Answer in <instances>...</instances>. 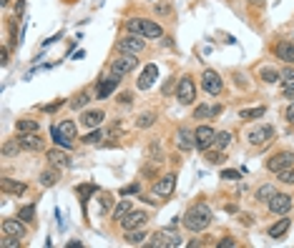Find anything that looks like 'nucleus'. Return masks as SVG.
Returning a JSON list of instances; mask_svg holds the SVG:
<instances>
[{"label": "nucleus", "mask_w": 294, "mask_h": 248, "mask_svg": "<svg viewBox=\"0 0 294 248\" xmlns=\"http://www.w3.org/2000/svg\"><path fill=\"white\" fill-rule=\"evenodd\" d=\"M212 208H209L206 203H196V205H191V208L186 211V216H184V225L191 233H201V231H206L209 228V223H212Z\"/></svg>", "instance_id": "obj_1"}, {"label": "nucleus", "mask_w": 294, "mask_h": 248, "mask_svg": "<svg viewBox=\"0 0 294 248\" xmlns=\"http://www.w3.org/2000/svg\"><path fill=\"white\" fill-rule=\"evenodd\" d=\"M176 98H179V103H181V106H191V103H194V98H196V86H194V78L184 75V78L179 80V86H176Z\"/></svg>", "instance_id": "obj_2"}, {"label": "nucleus", "mask_w": 294, "mask_h": 248, "mask_svg": "<svg viewBox=\"0 0 294 248\" xmlns=\"http://www.w3.org/2000/svg\"><path fill=\"white\" fill-rule=\"evenodd\" d=\"M289 165H294V153L292 151H279L267 160V171L269 173H282V171L289 168Z\"/></svg>", "instance_id": "obj_3"}, {"label": "nucleus", "mask_w": 294, "mask_h": 248, "mask_svg": "<svg viewBox=\"0 0 294 248\" xmlns=\"http://www.w3.org/2000/svg\"><path fill=\"white\" fill-rule=\"evenodd\" d=\"M136 66H138V60H136L134 55L121 53V58H113V60H111V73H113V75H118V78H123L126 73L136 70Z\"/></svg>", "instance_id": "obj_4"}, {"label": "nucleus", "mask_w": 294, "mask_h": 248, "mask_svg": "<svg viewBox=\"0 0 294 248\" xmlns=\"http://www.w3.org/2000/svg\"><path fill=\"white\" fill-rule=\"evenodd\" d=\"M143 48H146V40H143V35H136V33H131V35H126V38L118 40V53L138 55Z\"/></svg>", "instance_id": "obj_5"}, {"label": "nucleus", "mask_w": 294, "mask_h": 248, "mask_svg": "<svg viewBox=\"0 0 294 248\" xmlns=\"http://www.w3.org/2000/svg\"><path fill=\"white\" fill-rule=\"evenodd\" d=\"M194 140H196V148H199V151H206V148L214 146L216 131H214L212 126H199V128L194 131Z\"/></svg>", "instance_id": "obj_6"}, {"label": "nucleus", "mask_w": 294, "mask_h": 248, "mask_svg": "<svg viewBox=\"0 0 294 248\" xmlns=\"http://www.w3.org/2000/svg\"><path fill=\"white\" fill-rule=\"evenodd\" d=\"M269 211L274 213V216H287L289 211H292V196H287V193H274L269 198Z\"/></svg>", "instance_id": "obj_7"}, {"label": "nucleus", "mask_w": 294, "mask_h": 248, "mask_svg": "<svg viewBox=\"0 0 294 248\" xmlns=\"http://www.w3.org/2000/svg\"><path fill=\"white\" fill-rule=\"evenodd\" d=\"M201 88H204L209 95H219L221 88H224L219 73H216V70H204V75H201Z\"/></svg>", "instance_id": "obj_8"}, {"label": "nucleus", "mask_w": 294, "mask_h": 248, "mask_svg": "<svg viewBox=\"0 0 294 248\" xmlns=\"http://www.w3.org/2000/svg\"><path fill=\"white\" fill-rule=\"evenodd\" d=\"M146 223H149V213H143V211H131L129 216L121 218V228H123V231H136V228H143Z\"/></svg>", "instance_id": "obj_9"}, {"label": "nucleus", "mask_w": 294, "mask_h": 248, "mask_svg": "<svg viewBox=\"0 0 294 248\" xmlns=\"http://www.w3.org/2000/svg\"><path fill=\"white\" fill-rule=\"evenodd\" d=\"M174 188H176V176H174V173H166L163 178H159V180L154 183V196L166 198V196L174 193Z\"/></svg>", "instance_id": "obj_10"}, {"label": "nucleus", "mask_w": 294, "mask_h": 248, "mask_svg": "<svg viewBox=\"0 0 294 248\" xmlns=\"http://www.w3.org/2000/svg\"><path fill=\"white\" fill-rule=\"evenodd\" d=\"M156 241H154V246H161V248H174V246H181V236L179 233H174L171 228H161V231H156V236H154Z\"/></svg>", "instance_id": "obj_11"}, {"label": "nucleus", "mask_w": 294, "mask_h": 248, "mask_svg": "<svg viewBox=\"0 0 294 248\" xmlns=\"http://www.w3.org/2000/svg\"><path fill=\"white\" fill-rule=\"evenodd\" d=\"M271 138H274V128L271 126H259L254 131H249V143L251 146H267Z\"/></svg>", "instance_id": "obj_12"}, {"label": "nucleus", "mask_w": 294, "mask_h": 248, "mask_svg": "<svg viewBox=\"0 0 294 248\" xmlns=\"http://www.w3.org/2000/svg\"><path fill=\"white\" fill-rule=\"evenodd\" d=\"M159 78V66H154V63H149L143 68V73L138 75V80H136V88L138 90H149L151 86H154V80Z\"/></svg>", "instance_id": "obj_13"}, {"label": "nucleus", "mask_w": 294, "mask_h": 248, "mask_svg": "<svg viewBox=\"0 0 294 248\" xmlns=\"http://www.w3.org/2000/svg\"><path fill=\"white\" fill-rule=\"evenodd\" d=\"M26 233H28L26 221H20V218H5V221H3V236H18V238H23Z\"/></svg>", "instance_id": "obj_14"}, {"label": "nucleus", "mask_w": 294, "mask_h": 248, "mask_svg": "<svg viewBox=\"0 0 294 248\" xmlns=\"http://www.w3.org/2000/svg\"><path fill=\"white\" fill-rule=\"evenodd\" d=\"M118 80H121V78H118V75H113V73H111V78L98 80V83H96V93H98V98H101V100H103V98H108V95L116 90Z\"/></svg>", "instance_id": "obj_15"}, {"label": "nucleus", "mask_w": 294, "mask_h": 248, "mask_svg": "<svg viewBox=\"0 0 294 248\" xmlns=\"http://www.w3.org/2000/svg\"><path fill=\"white\" fill-rule=\"evenodd\" d=\"M176 148L179 151H191V148H196V140H194V133L191 131H186V128H179L176 131Z\"/></svg>", "instance_id": "obj_16"}, {"label": "nucleus", "mask_w": 294, "mask_h": 248, "mask_svg": "<svg viewBox=\"0 0 294 248\" xmlns=\"http://www.w3.org/2000/svg\"><path fill=\"white\" fill-rule=\"evenodd\" d=\"M274 55L282 58L287 66H294V43H287V40H279L274 45Z\"/></svg>", "instance_id": "obj_17"}, {"label": "nucleus", "mask_w": 294, "mask_h": 248, "mask_svg": "<svg viewBox=\"0 0 294 248\" xmlns=\"http://www.w3.org/2000/svg\"><path fill=\"white\" fill-rule=\"evenodd\" d=\"M103 118H106V113H103V111H86V113L80 115V123L86 128H98L101 123H103Z\"/></svg>", "instance_id": "obj_18"}, {"label": "nucleus", "mask_w": 294, "mask_h": 248, "mask_svg": "<svg viewBox=\"0 0 294 248\" xmlns=\"http://www.w3.org/2000/svg\"><path fill=\"white\" fill-rule=\"evenodd\" d=\"M20 146L28 151H40L43 148V138L38 133H20Z\"/></svg>", "instance_id": "obj_19"}, {"label": "nucleus", "mask_w": 294, "mask_h": 248, "mask_svg": "<svg viewBox=\"0 0 294 248\" xmlns=\"http://www.w3.org/2000/svg\"><path fill=\"white\" fill-rule=\"evenodd\" d=\"M141 35H143V38H154V40H159V38H163V30H161L159 23H154V20H143Z\"/></svg>", "instance_id": "obj_20"}, {"label": "nucleus", "mask_w": 294, "mask_h": 248, "mask_svg": "<svg viewBox=\"0 0 294 248\" xmlns=\"http://www.w3.org/2000/svg\"><path fill=\"white\" fill-rule=\"evenodd\" d=\"M48 160H51L53 165H60V168H68V165H71V156H68L66 151H58V148L48 151Z\"/></svg>", "instance_id": "obj_21"}, {"label": "nucleus", "mask_w": 294, "mask_h": 248, "mask_svg": "<svg viewBox=\"0 0 294 248\" xmlns=\"http://www.w3.org/2000/svg\"><path fill=\"white\" fill-rule=\"evenodd\" d=\"M289 225H292V223H289V218H284V216H282L274 225H269V231H267V233H269V238H282V236L289 231Z\"/></svg>", "instance_id": "obj_22"}, {"label": "nucleus", "mask_w": 294, "mask_h": 248, "mask_svg": "<svg viewBox=\"0 0 294 248\" xmlns=\"http://www.w3.org/2000/svg\"><path fill=\"white\" fill-rule=\"evenodd\" d=\"M15 128H18V133H38L40 131V123L33 120V118H26V120H18Z\"/></svg>", "instance_id": "obj_23"}, {"label": "nucleus", "mask_w": 294, "mask_h": 248, "mask_svg": "<svg viewBox=\"0 0 294 248\" xmlns=\"http://www.w3.org/2000/svg\"><path fill=\"white\" fill-rule=\"evenodd\" d=\"M264 113H267V108H264V106H257V108H244V111H239V118L249 123V120H257V118H262Z\"/></svg>", "instance_id": "obj_24"}, {"label": "nucleus", "mask_w": 294, "mask_h": 248, "mask_svg": "<svg viewBox=\"0 0 294 248\" xmlns=\"http://www.w3.org/2000/svg\"><path fill=\"white\" fill-rule=\"evenodd\" d=\"M3 191L5 193H15V196H20L26 191V183H20V180H10V178H5L3 180Z\"/></svg>", "instance_id": "obj_25"}, {"label": "nucleus", "mask_w": 294, "mask_h": 248, "mask_svg": "<svg viewBox=\"0 0 294 248\" xmlns=\"http://www.w3.org/2000/svg\"><path fill=\"white\" fill-rule=\"evenodd\" d=\"M55 128H58V133H60L63 138H68V140L76 135V123H73V120H63V123H58Z\"/></svg>", "instance_id": "obj_26"}, {"label": "nucleus", "mask_w": 294, "mask_h": 248, "mask_svg": "<svg viewBox=\"0 0 294 248\" xmlns=\"http://www.w3.org/2000/svg\"><path fill=\"white\" fill-rule=\"evenodd\" d=\"M134 211V205H131V201H121L116 208H113V218L118 221V218H123V216H129Z\"/></svg>", "instance_id": "obj_27"}, {"label": "nucleus", "mask_w": 294, "mask_h": 248, "mask_svg": "<svg viewBox=\"0 0 294 248\" xmlns=\"http://www.w3.org/2000/svg\"><path fill=\"white\" fill-rule=\"evenodd\" d=\"M103 138H106V133H103L101 128H96V131H91V133H88L86 138H80V140L86 143V146H96V143H101Z\"/></svg>", "instance_id": "obj_28"}, {"label": "nucleus", "mask_w": 294, "mask_h": 248, "mask_svg": "<svg viewBox=\"0 0 294 248\" xmlns=\"http://www.w3.org/2000/svg\"><path fill=\"white\" fill-rule=\"evenodd\" d=\"M58 183V171H43L40 173V185H46V188H51V185Z\"/></svg>", "instance_id": "obj_29"}, {"label": "nucleus", "mask_w": 294, "mask_h": 248, "mask_svg": "<svg viewBox=\"0 0 294 248\" xmlns=\"http://www.w3.org/2000/svg\"><path fill=\"white\" fill-rule=\"evenodd\" d=\"M274 193H277V191H274V185H269V183H267V185H262V188L257 191V201H262V203H269V198L274 196Z\"/></svg>", "instance_id": "obj_30"}, {"label": "nucleus", "mask_w": 294, "mask_h": 248, "mask_svg": "<svg viewBox=\"0 0 294 248\" xmlns=\"http://www.w3.org/2000/svg\"><path fill=\"white\" fill-rule=\"evenodd\" d=\"M76 193H78L83 201H88V196H91V193H98V188H96V185H91V183H83V185H76Z\"/></svg>", "instance_id": "obj_31"}, {"label": "nucleus", "mask_w": 294, "mask_h": 248, "mask_svg": "<svg viewBox=\"0 0 294 248\" xmlns=\"http://www.w3.org/2000/svg\"><path fill=\"white\" fill-rule=\"evenodd\" d=\"M143 238H146V233H143L141 228H136V231H126V243H131V246L143 243Z\"/></svg>", "instance_id": "obj_32"}, {"label": "nucleus", "mask_w": 294, "mask_h": 248, "mask_svg": "<svg viewBox=\"0 0 294 248\" xmlns=\"http://www.w3.org/2000/svg\"><path fill=\"white\" fill-rule=\"evenodd\" d=\"M229 143H232V133H226V131H221V133H216V140H214V146L219 148V151H224Z\"/></svg>", "instance_id": "obj_33"}, {"label": "nucleus", "mask_w": 294, "mask_h": 248, "mask_svg": "<svg viewBox=\"0 0 294 248\" xmlns=\"http://www.w3.org/2000/svg\"><path fill=\"white\" fill-rule=\"evenodd\" d=\"M262 80L264 83H277V80H282V73H277V70H271V68H262Z\"/></svg>", "instance_id": "obj_34"}, {"label": "nucleus", "mask_w": 294, "mask_h": 248, "mask_svg": "<svg viewBox=\"0 0 294 248\" xmlns=\"http://www.w3.org/2000/svg\"><path fill=\"white\" fill-rule=\"evenodd\" d=\"M154 123H156V115H154V113H143L141 118H136V126H138V128H151Z\"/></svg>", "instance_id": "obj_35"}, {"label": "nucleus", "mask_w": 294, "mask_h": 248, "mask_svg": "<svg viewBox=\"0 0 294 248\" xmlns=\"http://www.w3.org/2000/svg\"><path fill=\"white\" fill-rule=\"evenodd\" d=\"M33 216H35V205H23V208L18 211V218H20V221H26V223H30Z\"/></svg>", "instance_id": "obj_36"}, {"label": "nucleus", "mask_w": 294, "mask_h": 248, "mask_svg": "<svg viewBox=\"0 0 294 248\" xmlns=\"http://www.w3.org/2000/svg\"><path fill=\"white\" fill-rule=\"evenodd\" d=\"M88 100H91L88 93H80V95H76V98L71 100V108H76V111H78V108H86V106H88Z\"/></svg>", "instance_id": "obj_37"}, {"label": "nucleus", "mask_w": 294, "mask_h": 248, "mask_svg": "<svg viewBox=\"0 0 294 248\" xmlns=\"http://www.w3.org/2000/svg\"><path fill=\"white\" fill-rule=\"evenodd\" d=\"M51 135H53V140H55V146L71 148V140H68V138H63V135L58 133V128H55V126H51Z\"/></svg>", "instance_id": "obj_38"}, {"label": "nucleus", "mask_w": 294, "mask_h": 248, "mask_svg": "<svg viewBox=\"0 0 294 248\" xmlns=\"http://www.w3.org/2000/svg\"><path fill=\"white\" fill-rule=\"evenodd\" d=\"M206 160L212 165H219V163L226 160V156H224V151H212V153H206Z\"/></svg>", "instance_id": "obj_39"}, {"label": "nucleus", "mask_w": 294, "mask_h": 248, "mask_svg": "<svg viewBox=\"0 0 294 248\" xmlns=\"http://www.w3.org/2000/svg\"><path fill=\"white\" fill-rule=\"evenodd\" d=\"M282 83H284V88H294V68L282 70Z\"/></svg>", "instance_id": "obj_40"}, {"label": "nucleus", "mask_w": 294, "mask_h": 248, "mask_svg": "<svg viewBox=\"0 0 294 248\" xmlns=\"http://www.w3.org/2000/svg\"><path fill=\"white\" fill-rule=\"evenodd\" d=\"M149 158H151L154 163H161V158H163V156H161V146H159L156 140H154L151 146H149Z\"/></svg>", "instance_id": "obj_41"}, {"label": "nucleus", "mask_w": 294, "mask_h": 248, "mask_svg": "<svg viewBox=\"0 0 294 248\" xmlns=\"http://www.w3.org/2000/svg\"><path fill=\"white\" fill-rule=\"evenodd\" d=\"M126 28H129L131 33H136V35H141V28H143V20H138V18H131L129 23H126Z\"/></svg>", "instance_id": "obj_42"}, {"label": "nucleus", "mask_w": 294, "mask_h": 248, "mask_svg": "<svg viewBox=\"0 0 294 248\" xmlns=\"http://www.w3.org/2000/svg\"><path fill=\"white\" fill-rule=\"evenodd\" d=\"M111 205H113V198L108 193H101V213H108Z\"/></svg>", "instance_id": "obj_43"}, {"label": "nucleus", "mask_w": 294, "mask_h": 248, "mask_svg": "<svg viewBox=\"0 0 294 248\" xmlns=\"http://www.w3.org/2000/svg\"><path fill=\"white\" fill-rule=\"evenodd\" d=\"M277 176H279V180L287 183V185L294 183V168H287V171H282V173H277Z\"/></svg>", "instance_id": "obj_44"}, {"label": "nucleus", "mask_w": 294, "mask_h": 248, "mask_svg": "<svg viewBox=\"0 0 294 248\" xmlns=\"http://www.w3.org/2000/svg\"><path fill=\"white\" fill-rule=\"evenodd\" d=\"M0 246H3V248H18L20 241H18V236H5L3 241H0Z\"/></svg>", "instance_id": "obj_45"}, {"label": "nucleus", "mask_w": 294, "mask_h": 248, "mask_svg": "<svg viewBox=\"0 0 294 248\" xmlns=\"http://www.w3.org/2000/svg\"><path fill=\"white\" fill-rule=\"evenodd\" d=\"M154 10H156V15H171V5L169 3H156Z\"/></svg>", "instance_id": "obj_46"}, {"label": "nucleus", "mask_w": 294, "mask_h": 248, "mask_svg": "<svg viewBox=\"0 0 294 248\" xmlns=\"http://www.w3.org/2000/svg\"><path fill=\"white\" fill-rule=\"evenodd\" d=\"M209 115H212V108H206V106H199L194 111V118H209Z\"/></svg>", "instance_id": "obj_47"}, {"label": "nucleus", "mask_w": 294, "mask_h": 248, "mask_svg": "<svg viewBox=\"0 0 294 248\" xmlns=\"http://www.w3.org/2000/svg\"><path fill=\"white\" fill-rule=\"evenodd\" d=\"M18 148H23V146H20V140H15V143H5V148H3V153H5V156H10V153H15Z\"/></svg>", "instance_id": "obj_48"}, {"label": "nucleus", "mask_w": 294, "mask_h": 248, "mask_svg": "<svg viewBox=\"0 0 294 248\" xmlns=\"http://www.w3.org/2000/svg\"><path fill=\"white\" fill-rule=\"evenodd\" d=\"M221 178H226V180H237V178H239V171H221Z\"/></svg>", "instance_id": "obj_49"}, {"label": "nucleus", "mask_w": 294, "mask_h": 248, "mask_svg": "<svg viewBox=\"0 0 294 248\" xmlns=\"http://www.w3.org/2000/svg\"><path fill=\"white\" fill-rule=\"evenodd\" d=\"M284 118L292 123V126H294V103H292V106H287V111H284Z\"/></svg>", "instance_id": "obj_50"}, {"label": "nucleus", "mask_w": 294, "mask_h": 248, "mask_svg": "<svg viewBox=\"0 0 294 248\" xmlns=\"http://www.w3.org/2000/svg\"><path fill=\"white\" fill-rule=\"evenodd\" d=\"M60 106H63V100H55V103H51V106H46L43 111H46V113H53V111H58Z\"/></svg>", "instance_id": "obj_51"}, {"label": "nucleus", "mask_w": 294, "mask_h": 248, "mask_svg": "<svg viewBox=\"0 0 294 248\" xmlns=\"http://www.w3.org/2000/svg\"><path fill=\"white\" fill-rule=\"evenodd\" d=\"M123 196H129V193H138V185H126V188L121 191Z\"/></svg>", "instance_id": "obj_52"}, {"label": "nucleus", "mask_w": 294, "mask_h": 248, "mask_svg": "<svg viewBox=\"0 0 294 248\" xmlns=\"http://www.w3.org/2000/svg\"><path fill=\"white\" fill-rule=\"evenodd\" d=\"M219 246H221V248H232V246H237V243H234V238H224V241H219Z\"/></svg>", "instance_id": "obj_53"}, {"label": "nucleus", "mask_w": 294, "mask_h": 248, "mask_svg": "<svg viewBox=\"0 0 294 248\" xmlns=\"http://www.w3.org/2000/svg\"><path fill=\"white\" fill-rule=\"evenodd\" d=\"M221 113H224V106H221V103L212 108V118H216V115H221Z\"/></svg>", "instance_id": "obj_54"}, {"label": "nucleus", "mask_w": 294, "mask_h": 248, "mask_svg": "<svg viewBox=\"0 0 294 248\" xmlns=\"http://www.w3.org/2000/svg\"><path fill=\"white\" fill-rule=\"evenodd\" d=\"M284 95H287L289 100H294V88H284Z\"/></svg>", "instance_id": "obj_55"}, {"label": "nucleus", "mask_w": 294, "mask_h": 248, "mask_svg": "<svg viewBox=\"0 0 294 248\" xmlns=\"http://www.w3.org/2000/svg\"><path fill=\"white\" fill-rule=\"evenodd\" d=\"M121 103H126V106H129V103H131V95H129V93H123V95H121Z\"/></svg>", "instance_id": "obj_56"}, {"label": "nucleus", "mask_w": 294, "mask_h": 248, "mask_svg": "<svg viewBox=\"0 0 294 248\" xmlns=\"http://www.w3.org/2000/svg\"><path fill=\"white\" fill-rule=\"evenodd\" d=\"M0 3H3V5H10V0H0Z\"/></svg>", "instance_id": "obj_57"}, {"label": "nucleus", "mask_w": 294, "mask_h": 248, "mask_svg": "<svg viewBox=\"0 0 294 248\" xmlns=\"http://www.w3.org/2000/svg\"><path fill=\"white\" fill-rule=\"evenodd\" d=\"M249 3H259V5H262V0H249Z\"/></svg>", "instance_id": "obj_58"}, {"label": "nucleus", "mask_w": 294, "mask_h": 248, "mask_svg": "<svg viewBox=\"0 0 294 248\" xmlns=\"http://www.w3.org/2000/svg\"><path fill=\"white\" fill-rule=\"evenodd\" d=\"M292 38H294V35H292Z\"/></svg>", "instance_id": "obj_59"}]
</instances>
